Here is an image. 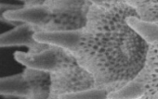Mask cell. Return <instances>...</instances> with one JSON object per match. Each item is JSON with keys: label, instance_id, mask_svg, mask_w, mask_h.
Instances as JSON below:
<instances>
[{"label": "cell", "instance_id": "obj_8", "mask_svg": "<svg viewBox=\"0 0 158 99\" xmlns=\"http://www.w3.org/2000/svg\"><path fill=\"white\" fill-rule=\"evenodd\" d=\"M31 93V88L23 75L0 78V95L24 97Z\"/></svg>", "mask_w": 158, "mask_h": 99}, {"label": "cell", "instance_id": "obj_9", "mask_svg": "<svg viewBox=\"0 0 158 99\" xmlns=\"http://www.w3.org/2000/svg\"><path fill=\"white\" fill-rule=\"evenodd\" d=\"M140 20L158 23V1H129Z\"/></svg>", "mask_w": 158, "mask_h": 99}, {"label": "cell", "instance_id": "obj_5", "mask_svg": "<svg viewBox=\"0 0 158 99\" xmlns=\"http://www.w3.org/2000/svg\"><path fill=\"white\" fill-rule=\"evenodd\" d=\"M50 10L44 7H28L19 8L16 10H8L4 17L7 21L16 22H25L27 24H42L50 18Z\"/></svg>", "mask_w": 158, "mask_h": 99}, {"label": "cell", "instance_id": "obj_1", "mask_svg": "<svg viewBox=\"0 0 158 99\" xmlns=\"http://www.w3.org/2000/svg\"><path fill=\"white\" fill-rule=\"evenodd\" d=\"M139 19L127 1H92L87 25L70 49L96 81L112 93L135 81L144 69L150 43L129 23Z\"/></svg>", "mask_w": 158, "mask_h": 99}, {"label": "cell", "instance_id": "obj_11", "mask_svg": "<svg viewBox=\"0 0 158 99\" xmlns=\"http://www.w3.org/2000/svg\"><path fill=\"white\" fill-rule=\"evenodd\" d=\"M21 99H27V98H25V97H23V98H21Z\"/></svg>", "mask_w": 158, "mask_h": 99}, {"label": "cell", "instance_id": "obj_6", "mask_svg": "<svg viewBox=\"0 0 158 99\" xmlns=\"http://www.w3.org/2000/svg\"><path fill=\"white\" fill-rule=\"evenodd\" d=\"M14 58L27 68L44 71H51L57 62L55 50L40 54H26L17 51L14 53Z\"/></svg>", "mask_w": 158, "mask_h": 99}, {"label": "cell", "instance_id": "obj_3", "mask_svg": "<svg viewBox=\"0 0 158 99\" xmlns=\"http://www.w3.org/2000/svg\"><path fill=\"white\" fill-rule=\"evenodd\" d=\"M92 1L61 2L62 7L58 11L50 10L49 21L54 26V32L81 31L88 22V16Z\"/></svg>", "mask_w": 158, "mask_h": 99}, {"label": "cell", "instance_id": "obj_7", "mask_svg": "<svg viewBox=\"0 0 158 99\" xmlns=\"http://www.w3.org/2000/svg\"><path fill=\"white\" fill-rule=\"evenodd\" d=\"M34 35L35 31L30 25L22 24L0 34V48L17 46H31L35 42Z\"/></svg>", "mask_w": 158, "mask_h": 99}, {"label": "cell", "instance_id": "obj_4", "mask_svg": "<svg viewBox=\"0 0 158 99\" xmlns=\"http://www.w3.org/2000/svg\"><path fill=\"white\" fill-rule=\"evenodd\" d=\"M137 79L141 85L138 99H158V39L150 43L144 69Z\"/></svg>", "mask_w": 158, "mask_h": 99}, {"label": "cell", "instance_id": "obj_2", "mask_svg": "<svg viewBox=\"0 0 158 99\" xmlns=\"http://www.w3.org/2000/svg\"><path fill=\"white\" fill-rule=\"evenodd\" d=\"M56 66L50 71L52 74L51 98L61 99L72 93L96 89L94 77L89 73L73 54L62 46H57Z\"/></svg>", "mask_w": 158, "mask_h": 99}, {"label": "cell", "instance_id": "obj_10", "mask_svg": "<svg viewBox=\"0 0 158 99\" xmlns=\"http://www.w3.org/2000/svg\"><path fill=\"white\" fill-rule=\"evenodd\" d=\"M20 7H17V6H12V5H9V4H1L0 3V22H4V23H10V24H15L13 22H10L9 21H7L4 17V14L8 11V10H16V9H19Z\"/></svg>", "mask_w": 158, "mask_h": 99}]
</instances>
